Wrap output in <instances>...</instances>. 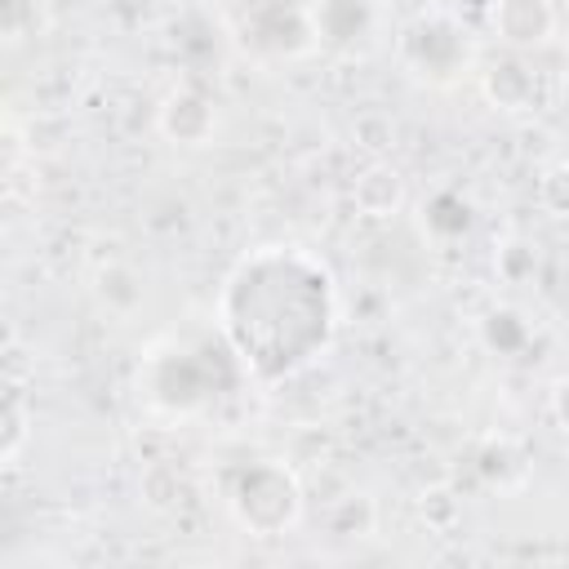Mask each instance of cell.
<instances>
[{
  "mask_svg": "<svg viewBox=\"0 0 569 569\" xmlns=\"http://www.w3.org/2000/svg\"><path fill=\"white\" fill-rule=\"evenodd\" d=\"M222 329L258 378L302 369L333 333L329 271L298 249L244 258L222 289Z\"/></svg>",
  "mask_w": 569,
  "mask_h": 569,
  "instance_id": "obj_1",
  "label": "cell"
},
{
  "mask_svg": "<svg viewBox=\"0 0 569 569\" xmlns=\"http://www.w3.org/2000/svg\"><path fill=\"white\" fill-rule=\"evenodd\" d=\"M231 507L240 511V520L249 529L276 533L284 525H293V516H298V489L276 467H249L240 476V485L231 489Z\"/></svg>",
  "mask_w": 569,
  "mask_h": 569,
  "instance_id": "obj_2",
  "label": "cell"
},
{
  "mask_svg": "<svg viewBox=\"0 0 569 569\" xmlns=\"http://www.w3.org/2000/svg\"><path fill=\"white\" fill-rule=\"evenodd\" d=\"M493 22L507 40L529 44V40H542L551 31V9H547V0H498Z\"/></svg>",
  "mask_w": 569,
  "mask_h": 569,
  "instance_id": "obj_3",
  "label": "cell"
},
{
  "mask_svg": "<svg viewBox=\"0 0 569 569\" xmlns=\"http://www.w3.org/2000/svg\"><path fill=\"white\" fill-rule=\"evenodd\" d=\"M213 124V111L204 107V98L196 93H178L169 107H164V133L178 138V142H200Z\"/></svg>",
  "mask_w": 569,
  "mask_h": 569,
  "instance_id": "obj_4",
  "label": "cell"
},
{
  "mask_svg": "<svg viewBox=\"0 0 569 569\" xmlns=\"http://www.w3.org/2000/svg\"><path fill=\"white\" fill-rule=\"evenodd\" d=\"M542 204H547L551 213L569 218V164H560V169H551V173L542 178Z\"/></svg>",
  "mask_w": 569,
  "mask_h": 569,
  "instance_id": "obj_5",
  "label": "cell"
},
{
  "mask_svg": "<svg viewBox=\"0 0 569 569\" xmlns=\"http://www.w3.org/2000/svg\"><path fill=\"white\" fill-rule=\"evenodd\" d=\"M556 418L565 422V431H569V378L556 387Z\"/></svg>",
  "mask_w": 569,
  "mask_h": 569,
  "instance_id": "obj_6",
  "label": "cell"
}]
</instances>
